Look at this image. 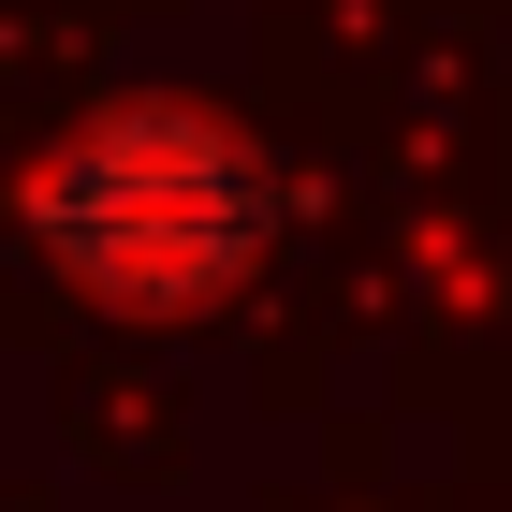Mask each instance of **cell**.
Here are the masks:
<instances>
[{"label": "cell", "instance_id": "6da1fadb", "mask_svg": "<svg viewBox=\"0 0 512 512\" xmlns=\"http://www.w3.org/2000/svg\"><path fill=\"white\" fill-rule=\"evenodd\" d=\"M59 249L132 293H191L220 249H235V161L191 118H118L103 147L59 176Z\"/></svg>", "mask_w": 512, "mask_h": 512}]
</instances>
